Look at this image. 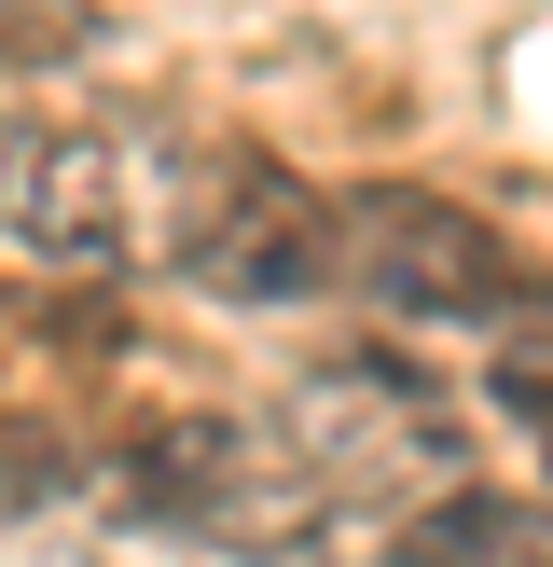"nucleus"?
Wrapping results in <instances>:
<instances>
[{
	"mask_svg": "<svg viewBox=\"0 0 553 567\" xmlns=\"http://www.w3.org/2000/svg\"><path fill=\"white\" fill-rule=\"evenodd\" d=\"M346 291H374L387 319H498L512 305V249L457 194L374 181V194H346Z\"/></svg>",
	"mask_w": 553,
	"mask_h": 567,
	"instance_id": "f03ea898",
	"label": "nucleus"
},
{
	"mask_svg": "<svg viewBox=\"0 0 553 567\" xmlns=\"http://www.w3.org/2000/svg\"><path fill=\"white\" fill-rule=\"evenodd\" d=\"M457 443H442V402L401 374V360H332L319 388H304V471H319L332 498H374L387 471H442Z\"/></svg>",
	"mask_w": 553,
	"mask_h": 567,
	"instance_id": "20e7f679",
	"label": "nucleus"
},
{
	"mask_svg": "<svg viewBox=\"0 0 553 567\" xmlns=\"http://www.w3.org/2000/svg\"><path fill=\"white\" fill-rule=\"evenodd\" d=\"M276 457V430H236V415H180V430H153L125 457V498L138 513H166V526H221L236 513V485Z\"/></svg>",
	"mask_w": 553,
	"mask_h": 567,
	"instance_id": "39448f33",
	"label": "nucleus"
},
{
	"mask_svg": "<svg viewBox=\"0 0 553 567\" xmlns=\"http://www.w3.org/2000/svg\"><path fill=\"white\" fill-rule=\"evenodd\" d=\"M0 194H14V249L55 264V277L125 264V249H138V153L111 125H14Z\"/></svg>",
	"mask_w": 553,
	"mask_h": 567,
	"instance_id": "7ed1b4c3",
	"label": "nucleus"
},
{
	"mask_svg": "<svg viewBox=\"0 0 553 567\" xmlns=\"http://www.w3.org/2000/svg\"><path fill=\"white\" fill-rule=\"evenodd\" d=\"M387 567H553V498L442 485L429 513H401V526H387Z\"/></svg>",
	"mask_w": 553,
	"mask_h": 567,
	"instance_id": "423d86ee",
	"label": "nucleus"
},
{
	"mask_svg": "<svg viewBox=\"0 0 553 567\" xmlns=\"http://www.w3.org/2000/svg\"><path fill=\"white\" fill-rule=\"evenodd\" d=\"M42 485H55V443H42V430H14V513H42Z\"/></svg>",
	"mask_w": 553,
	"mask_h": 567,
	"instance_id": "0eeeda50",
	"label": "nucleus"
},
{
	"mask_svg": "<svg viewBox=\"0 0 553 567\" xmlns=\"http://www.w3.org/2000/svg\"><path fill=\"white\" fill-rule=\"evenodd\" d=\"M166 249L208 305H304L346 277V194L291 181L276 153H221L194 181V208L166 221Z\"/></svg>",
	"mask_w": 553,
	"mask_h": 567,
	"instance_id": "f257e3e1",
	"label": "nucleus"
}]
</instances>
